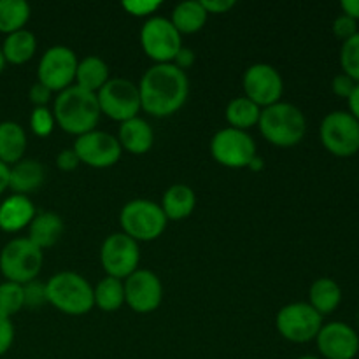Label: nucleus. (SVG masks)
<instances>
[{
	"instance_id": "1",
	"label": "nucleus",
	"mask_w": 359,
	"mask_h": 359,
	"mask_svg": "<svg viewBox=\"0 0 359 359\" xmlns=\"http://www.w3.org/2000/svg\"><path fill=\"white\" fill-rule=\"evenodd\" d=\"M137 86L140 93V107L154 118L175 114L186 104L189 95L188 76L174 63L153 65L144 72Z\"/></svg>"
},
{
	"instance_id": "2",
	"label": "nucleus",
	"mask_w": 359,
	"mask_h": 359,
	"mask_svg": "<svg viewBox=\"0 0 359 359\" xmlns=\"http://www.w3.org/2000/svg\"><path fill=\"white\" fill-rule=\"evenodd\" d=\"M100 107L97 95L72 84L67 90L60 91L53 105L55 123L70 135H84L93 132L100 121Z\"/></svg>"
},
{
	"instance_id": "3",
	"label": "nucleus",
	"mask_w": 359,
	"mask_h": 359,
	"mask_svg": "<svg viewBox=\"0 0 359 359\" xmlns=\"http://www.w3.org/2000/svg\"><path fill=\"white\" fill-rule=\"evenodd\" d=\"M258 126L266 142L277 147L298 146L307 133L305 114L287 102H277L263 109Z\"/></svg>"
},
{
	"instance_id": "4",
	"label": "nucleus",
	"mask_w": 359,
	"mask_h": 359,
	"mask_svg": "<svg viewBox=\"0 0 359 359\" xmlns=\"http://www.w3.org/2000/svg\"><path fill=\"white\" fill-rule=\"evenodd\" d=\"M48 304L67 316H84L95 307L93 286L76 272H60L46 283Z\"/></svg>"
},
{
	"instance_id": "5",
	"label": "nucleus",
	"mask_w": 359,
	"mask_h": 359,
	"mask_svg": "<svg viewBox=\"0 0 359 359\" xmlns=\"http://www.w3.org/2000/svg\"><path fill=\"white\" fill-rule=\"evenodd\" d=\"M168 219L158 203L146 198H137L126 203L119 214L123 233L135 242L156 241L167 228Z\"/></svg>"
},
{
	"instance_id": "6",
	"label": "nucleus",
	"mask_w": 359,
	"mask_h": 359,
	"mask_svg": "<svg viewBox=\"0 0 359 359\" xmlns=\"http://www.w3.org/2000/svg\"><path fill=\"white\" fill-rule=\"evenodd\" d=\"M44 256L28 238H14L0 251V272L9 283L27 284L37 279Z\"/></svg>"
},
{
	"instance_id": "7",
	"label": "nucleus",
	"mask_w": 359,
	"mask_h": 359,
	"mask_svg": "<svg viewBox=\"0 0 359 359\" xmlns=\"http://www.w3.org/2000/svg\"><path fill=\"white\" fill-rule=\"evenodd\" d=\"M319 139L333 156H354L359 153V121L347 111L330 112L319 126Z\"/></svg>"
},
{
	"instance_id": "8",
	"label": "nucleus",
	"mask_w": 359,
	"mask_h": 359,
	"mask_svg": "<svg viewBox=\"0 0 359 359\" xmlns=\"http://www.w3.org/2000/svg\"><path fill=\"white\" fill-rule=\"evenodd\" d=\"M97 100L102 114L119 123L137 118L139 111L142 109L140 107L139 86L123 77L109 79L97 93Z\"/></svg>"
},
{
	"instance_id": "9",
	"label": "nucleus",
	"mask_w": 359,
	"mask_h": 359,
	"mask_svg": "<svg viewBox=\"0 0 359 359\" xmlns=\"http://www.w3.org/2000/svg\"><path fill=\"white\" fill-rule=\"evenodd\" d=\"M277 332L283 339L293 344H307L316 340L323 328V316L305 302L287 304L277 312Z\"/></svg>"
},
{
	"instance_id": "10",
	"label": "nucleus",
	"mask_w": 359,
	"mask_h": 359,
	"mask_svg": "<svg viewBox=\"0 0 359 359\" xmlns=\"http://www.w3.org/2000/svg\"><path fill=\"white\" fill-rule=\"evenodd\" d=\"M210 154L217 163L228 168H245L258 156L252 137L248 132L230 126L214 133L210 140Z\"/></svg>"
},
{
	"instance_id": "11",
	"label": "nucleus",
	"mask_w": 359,
	"mask_h": 359,
	"mask_svg": "<svg viewBox=\"0 0 359 359\" xmlns=\"http://www.w3.org/2000/svg\"><path fill=\"white\" fill-rule=\"evenodd\" d=\"M140 44L144 53L156 63H172L179 49L182 48V37L170 20L151 16L142 25Z\"/></svg>"
},
{
	"instance_id": "12",
	"label": "nucleus",
	"mask_w": 359,
	"mask_h": 359,
	"mask_svg": "<svg viewBox=\"0 0 359 359\" xmlns=\"http://www.w3.org/2000/svg\"><path fill=\"white\" fill-rule=\"evenodd\" d=\"M140 249L139 242L130 238L123 231L109 235L100 249V263L107 277L125 280L139 270Z\"/></svg>"
},
{
	"instance_id": "13",
	"label": "nucleus",
	"mask_w": 359,
	"mask_h": 359,
	"mask_svg": "<svg viewBox=\"0 0 359 359\" xmlns=\"http://www.w3.org/2000/svg\"><path fill=\"white\" fill-rule=\"evenodd\" d=\"M76 53L67 46H53L42 55L39 62L37 77L39 83L44 84L51 91H63L72 86L76 81L77 70Z\"/></svg>"
},
{
	"instance_id": "14",
	"label": "nucleus",
	"mask_w": 359,
	"mask_h": 359,
	"mask_svg": "<svg viewBox=\"0 0 359 359\" xmlns=\"http://www.w3.org/2000/svg\"><path fill=\"white\" fill-rule=\"evenodd\" d=\"M242 88H244L245 98L255 102L258 107L265 109L280 102L284 83L276 67L269 63H255L244 72Z\"/></svg>"
},
{
	"instance_id": "15",
	"label": "nucleus",
	"mask_w": 359,
	"mask_h": 359,
	"mask_svg": "<svg viewBox=\"0 0 359 359\" xmlns=\"http://www.w3.org/2000/svg\"><path fill=\"white\" fill-rule=\"evenodd\" d=\"M72 149L81 163L93 168L112 167L118 163L123 154L118 139L111 133L100 132V130H93V132L77 137Z\"/></svg>"
},
{
	"instance_id": "16",
	"label": "nucleus",
	"mask_w": 359,
	"mask_h": 359,
	"mask_svg": "<svg viewBox=\"0 0 359 359\" xmlns=\"http://www.w3.org/2000/svg\"><path fill=\"white\" fill-rule=\"evenodd\" d=\"M125 304L137 314H151L163 300V286L160 277L151 270L139 269L123 280Z\"/></svg>"
},
{
	"instance_id": "17",
	"label": "nucleus",
	"mask_w": 359,
	"mask_h": 359,
	"mask_svg": "<svg viewBox=\"0 0 359 359\" xmlns=\"http://www.w3.org/2000/svg\"><path fill=\"white\" fill-rule=\"evenodd\" d=\"M318 349L326 359H354L359 353V337L356 330L347 323H328L323 325L316 337Z\"/></svg>"
},
{
	"instance_id": "18",
	"label": "nucleus",
	"mask_w": 359,
	"mask_h": 359,
	"mask_svg": "<svg viewBox=\"0 0 359 359\" xmlns=\"http://www.w3.org/2000/svg\"><path fill=\"white\" fill-rule=\"evenodd\" d=\"M35 217V207L28 196L11 195L0 203V230L16 233L27 228Z\"/></svg>"
},
{
	"instance_id": "19",
	"label": "nucleus",
	"mask_w": 359,
	"mask_h": 359,
	"mask_svg": "<svg viewBox=\"0 0 359 359\" xmlns=\"http://www.w3.org/2000/svg\"><path fill=\"white\" fill-rule=\"evenodd\" d=\"M116 139H118L121 149L132 154H146L153 147L154 132L146 119L137 116V118L121 123Z\"/></svg>"
},
{
	"instance_id": "20",
	"label": "nucleus",
	"mask_w": 359,
	"mask_h": 359,
	"mask_svg": "<svg viewBox=\"0 0 359 359\" xmlns=\"http://www.w3.org/2000/svg\"><path fill=\"white\" fill-rule=\"evenodd\" d=\"M46 170L44 165L37 160H20L11 167L9 174V189L14 195H25L34 193L44 184Z\"/></svg>"
},
{
	"instance_id": "21",
	"label": "nucleus",
	"mask_w": 359,
	"mask_h": 359,
	"mask_svg": "<svg viewBox=\"0 0 359 359\" xmlns=\"http://www.w3.org/2000/svg\"><path fill=\"white\" fill-rule=\"evenodd\" d=\"M63 233V219L56 212H39L28 224V241L39 249L53 248Z\"/></svg>"
},
{
	"instance_id": "22",
	"label": "nucleus",
	"mask_w": 359,
	"mask_h": 359,
	"mask_svg": "<svg viewBox=\"0 0 359 359\" xmlns=\"http://www.w3.org/2000/svg\"><path fill=\"white\" fill-rule=\"evenodd\" d=\"M196 205V195L188 184H174L163 193L161 198V210L165 217L172 221L186 219L193 214Z\"/></svg>"
},
{
	"instance_id": "23",
	"label": "nucleus",
	"mask_w": 359,
	"mask_h": 359,
	"mask_svg": "<svg viewBox=\"0 0 359 359\" xmlns=\"http://www.w3.org/2000/svg\"><path fill=\"white\" fill-rule=\"evenodd\" d=\"M340 302H342V290L332 277H319L312 283L309 290V305L323 318L333 314L339 309Z\"/></svg>"
},
{
	"instance_id": "24",
	"label": "nucleus",
	"mask_w": 359,
	"mask_h": 359,
	"mask_svg": "<svg viewBox=\"0 0 359 359\" xmlns=\"http://www.w3.org/2000/svg\"><path fill=\"white\" fill-rule=\"evenodd\" d=\"M27 151V133L16 121L0 123V161L9 167L23 160Z\"/></svg>"
},
{
	"instance_id": "25",
	"label": "nucleus",
	"mask_w": 359,
	"mask_h": 359,
	"mask_svg": "<svg viewBox=\"0 0 359 359\" xmlns=\"http://www.w3.org/2000/svg\"><path fill=\"white\" fill-rule=\"evenodd\" d=\"M109 77V65L100 56H86L77 63L76 70V86L97 95L102 90Z\"/></svg>"
},
{
	"instance_id": "26",
	"label": "nucleus",
	"mask_w": 359,
	"mask_h": 359,
	"mask_svg": "<svg viewBox=\"0 0 359 359\" xmlns=\"http://www.w3.org/2000/svg\"><path fill=\"white\" fill-rule=\"evenodd\" d=\"M2 55L6 58V63L13 65H23L34 58L37 51V39L30 30H18L14 34H9L4 41Z\"/></svg>"
},
{
	"instance_id": "27",
	"label": "nucleus",
	"mask_w": 359,
	"mask_h": 359,
	"mask_svg": "<svg viewBox=\"0 0 359 359\" xmlns=\"http://www.w3.org/2000/svg\"><path fill=\"white\" fill-rule=\"evenodd\" d=\"M207 11L203 9L202 2H181L172 11L170 23L174 25L179 34H196L202 30L207 23Z\"/></svg>"
},
{
	"instance_id": "28",
	"label": "nucleus",
	"mask_w": 359,
	"mask_h": 359,
	"mask_svg": "<svg viewBox=\"0 0 359 359\" xmlns=\"http://www.w3.org/2000/svg\"><path fill=\"white\" fill-rule=\"evenodd\" d=\"M262 107L251 102L245 97H237L226 105V121L230 125V128L242 130V132H248L252 126H258L259 116H262Z\"/></svg>"
},
{
	"instance_id": "29",
	"label": "nucleus",
	"mask_w": 359,
	"mask_h": 359,
	"mask_svg": "<svg viewBox=\"0 0 359 359\" xmlns=\"http://www.w3.org/2000/svg\"><path fill=\"white\" fill-rule=\"evenodd\" d=\"M30 20V6L25 0H0V34L23 30Z\"/></svg>"
},
{
	"instance_id": "30",
	"label": "nucleus",
	"mask_w": 359,
	"mask_h": 359,
	"mask_svg": "<svg viewBox=\"0 0 359 359\" xmlns=\"http://www.w3.org/2000/svg\"><path fill=\"white\" fill-rule=\"evenodd\" d=\"M95 305L104 312H116L125 304V286L123 280L114 277H104L97 287H93Z\"/></svg>"
},
{
	"instance_id": "31",
	"label": "nucleus",
	"mask_w": 359,
	"mask_h": 359,
	"mask_svg": "<svg viewBox=\"0 0 359 359\" xmlns=\"http://www.w3.org/2000/svg\"><path fill=\"white\" fill-rule=\"evenodd\" d=\"M23 307V286L9 280L0 284V316L11 319Z\"/></svg>"
},
{
	"instance_id": "32",
	"label": "nucleus",
	"mask_w": 359,
	"mask_h": 359,
	"mask_svg": "<svg viewBox=\"0 0 359 359\" xmlns=\"http://www.w3.org/2000/svg\"><path fill=\"white\" fill-rule=\"evenodd\" d=\"M340 67L346 76L359 84V32L340 48Z\"/></svg>"
},
{
	"instance_id": "33",
	"label": "nucleus",
	"mask_w": 359,
	"mask_h": 359,
	"mask_svg": "<svg viewBox=\"0 0 359 359\" xmlns=\"http://www.w3.org/2000/svg\"><path fill=\"white\" fill-rule=\"evenodd\" d=\"M23 302L25 307L39 309L48 304V291H46V283L41 280H30L23 284Z\"/></svg>"
},
{
	"instance_id": "34",
	"label": "nucleus",
	"mask_w": 359,
	"mask_h": 359,
	"mask_svg": "<svg viewBox=\"0 0 359 359\" xmlns=\"http://www.w3.org/2000/svg\"><path fill=\"white\" fill-rule=\"evenodd\" d=\"M55 118L53 112L48 107H35L30 116V126L32 132L37 137H48L55 128Z\"/></svg>"
},
{
	"instance_id": "35",
	"label": "nucleus",
	"mask_w": 359,
	"mask_h": 359,
	"mask_svg": "<svg viewBox=\"0 0 359 359\" xmlns=\"http://www.w3.org/2000/svg\"><path fill=\"white\" fill-rule=\"evenodd\" d=\"M123 9L126 11L132 16H151V14L156 13L161 7V2L158 0H126V2L121 4Z\"/></svg>"
},
{
	"instance_id": "36",
	"label": "nucleus",
	"mask_w": 359,
	"mask_h": 359,
	"mask_svg": "<svg viewBox=\"0 0 359 359\" xmlns=\"http://www.w3.org/2000/svg\"><path fill=\"white\" fill-rule=\"evenodd\" d=\"M333 34H335L337 39H340L342 42L349 41L351 37L358 34V21H354L353 18L346 16V14H340V16L335 18L333 21Z\"/></svg>"
},
{
	"instance_id": "37",
	"label": "nucleus",
	"mask_w": 359,
	"mask_h": 359,
	"mask_svg": "<svg viewBox=\"0 0 359 359\" xmlns=\"http://www.w3.org/2000/svg\"><path fill=\"white\" fill-rule=\"evenodd\" d=\"M354 88H356V83H354L353 79H351L349 76H346V74H339V76L333 77L332 81V90L333 93L337 95V97L340 98H349L351 93L354 91Z\"/></svg>"
},
{
	"instance_id": "38",
	"label": "nucleus",
	"mask_w": 359,
	"mask_h": 359,
	"mask_svg": "<svg viewBox=\"0 0 359 359\" xmlns=\"http://www.w3.org/2000/svg\"><path fill=\"white\" fill-rule=\"evenodd\" d=\"M14 342V326L11 319L0 316V356L11 349Z\"/></svg>"
},
{
	"instance_id": "39",
	"label": "nucleus",
	"mask_w": 359,
	"mask_h": 359,
	"mask_svg": "<svg viewBox=\"0 0 359 359\" xmlns=\"http://www.w3.org/2000/svg\"><path fill=\"white\" fill-rule=\"evenodd\" d=\"M51 95L53 91L49 90V88H46L44 84L39 83V81L30 88V91H28L30 102L35 107H46V105L49 104V100H51Z\"/></svg>"
},
{
	"instance_id": "40",
	"label": "nucleus",
	"mask_w": 359,
	"mask_h": 359,
	"mask_svg": "<svg viewBox=\"0 0 359 359\" xmlns=\"http://www.w3.org/2000/svg\"><path fill=\"white\" fill-rule=\"evenodd\" d=\"M79 158L74 153V149H62L56 156V167L62 172H72L79 167Z\"/></svg>"
},
{
	"instance_id": "41",
	"label": "nucleus",
	"mask_w": 359,
	"mask_h": 359,
	"mask_svg": "<svg viewBox=\"0 0 359 359\" xmlns=\"http://www.w3.org/2000/svg\"><path fill=\"white\" fill-rule=\"evenodd\" d=\"M203 9L207 11V14H224L235 7L233 0H202Z\"/></svg>"
},
{
	"instance_id": "42",
	"label": "nucleus",
	"mask_w": 359,
	"mask_h": 359,
	"mask_svg": "<svg viewBox=\"0 0 359 359\" xmlns=\"http://www.w3.org/2000/svg\"><path fill=\"white\" fill-rule=\"evenodd\" d=\"M172 63H174L177 69L184 70V72H186V69L193 67V63H195V53H193V49L184 48V46H182V48L179 49L177 55H175L174 62H172Z\"/></svg>"
},
{
	"instance_id": "43",
	"label": "nucleus",
	"mask_w": 359,
	"mask_h": 359,
	"mask_svg": "<svg viewBox=\"0 0 359 359\" xmlns=\"http://www.w3.org/2000/svg\"><path fill=\"white\" fill-rule=\"evenodd\" d=\"M340 9H342V14L353 18L354 21H359V0H342Z\"/></svg>"
},
{
	"instance_id": "44",
	"label": "nucleus",
	"mask_w": 359,
	"mask_h": 359,
	"mask_svg": "<svg viewBox=\"0 0 359 359\" xmlns=\"http://www.w3.org/2000/svg\"><path fill=\"white\" fill-rule=\"evenodd\" d=\"M347 105H349V111L347 112L359 121V84H356V88H354V91L351 93V97L347 98Z\"/></svg>"
},
{
	"instance_id": "45",
	"label": "nucleus",
	"mask_w": 359,
	"mask_h": 359,
	"mask_svg": "<svg viewBox=\"0 0 359 359\" xmlns=\"http://www.w3.org/2000/svg\"><path fill=\"white\" fill-rule=\"evenodd\" d=\"M9 174H11L9 165L0 161V195H2L6 189H9Z\"/></svg>"
},
{
	"instance_id": "46",
	"label": "nucleus",
	"mask_w": 359,
	"mask_h": 359,
	"mask_svg": "<svg viewBox=\"0 0 359 359\" xmlns=\"http://www.w3.org/2000/svg\"><path fill=\"white\" fill-rule=\"evenodd\" d=\"M263 167H265V161H263L262 158H259V156H256L255 160H252L251 163H249V168H251V170H255V172L262 170Z\"/></svg>"
},
{
	"instance_id": "47",
	"label": "nucleus",
	"mask_w": 359,
	"mask_h": 359,
	"mask_svg": "<svg viewBox=\"0 0 359 359\" xmlns=\"http://www.w3.org/2000/svg\"><path fill=\"white\" fill-rule=\"evenodd\" d=\"M4 67H6V58H4V55H2V49H0V74H2Z\"/></svg>"
},
{
	"instance_id": "48",
	"label": "nucleus",
	"mask_w": 359,
	"mask_h": 359,
	"mask_svg": "<svg viewBox=\"0 0 359 359\" xmlns=\"http://www.w3.org/2000/svg\"><path fill=\"white\" fill-rule=\"evenodd\" d=\"M298 359H321V358H318V356H302V358H298Z\"/></svg>"
}]
</instances>
